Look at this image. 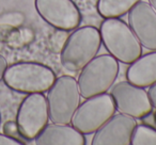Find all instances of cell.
<instances>
[{"label": "cell", "instance_id": "9", "mask_svg": "<svg viewBox=\"0 0 156 145\" xmlns=\"http://www.w3.org/2000/svg\"><path fill=\"white\" fill-rule=\"evenodd\" d=\"M34 7L43 20L58 30H75L81 22L80 10L73 0H34Z\"/></svg>", "mask_w": 156, "mask_h": 145}, {"label": "cell", "instance_id": "15", "mask_svg": "<svg viewBox=\"0 0 156 145\" xmlns=\"http://www.w3.org/2000/svg\"><path fill=\"white\" fill-rule=\"evenodd\" d=\"M130 145H156V128L147 124H137L133 131Z\"/></svg>", "mask_w": 156, "mask_h": 145}, {"label": "cell", "instance_id": "17", "mask_svg": "<svg viewBox=\"0 0 156 145\" xmlns=\"http://www.w3.org/2000/svg\"><path fill=\"white\" fill-rule=\"evenodd\" d=\"M24 143L5 133H0V145H23Z\"/></svg>", "mask_w": 156, "mask_h": 145}, {"label": "cell", "instance_id": "2", "mask_svg": "<svg viewBox=\"0 0 156 145\" xmlns=\"http://www.w3.org/2000/svg\"><path fill=\"white\" fill-rule=\"evenodd\" d=\"M102 45L120 63L129 65L142 54V45L127 22L121 18H105L100 27Z\"/></svg>", "mask_w": 156, "mask_h": 145}, {"label": "cell", "instance_id": "20", "mask_svg": "<svg viewBox=\"0 0 156 145\" xmlns=\"http://www.w3.org/2000/svg\"><path fill=\"white\" fill-rule=\"evenodd\" d=\"M147 2H149L150 5L156 11V0H147Z\"/></svg>", "mask_w": 156, "mask_h": 145}, {"label": "cell", "instance_id": "21", "mask_svg": "<svg viewBox=\"0 0 156 145\" xmlns=\"http://www.w3.org/2000/svg\"><path fill=\"white\" fill-rule=\"evenodd\" d=\"M154 117H155V121H156V110H155V113H154Z\"/></svg>", "mask_w": 156, "mask_h": 145}, {"label": "cell", "instance_id": "22", "mask_svg": "<svg viewBox=\"0 0 156 145\" xmlns=\"http://www.w3.org/2000/svg\"><path fill=\"white\" fill-rule=\"evenodd\" d=\"M0 121H1V115H0Z\"/></svg>", "mask_w": 156, "mask_h": 145}, {"label": "cell", "instance_id": "10", "mask_svg": "<svg viewBox=\"0 0 156 145\" xmlns=\"http://www.w3.org/2000/svg\"><path fill=\"white\" fill-rule=\"evenodd\" d=\"M137 125L136 119L123 113L113 114L94 132L92 145H130L132 134Z\"/></svg>", "mask_w": 156, "mask_h": 145}, {"label": "cell", "instance_id": "18", "mask_svg": "<svg viewBox=\"0 0 156 145\" xmlns=\"http://www.w3.org/2000/svg\"><path fill=\"white\" fill-rule=\"evenodd\" d=\"M8 67V61L2 54H0V81L3 79V76H5V69Z\"/></svg>", "mask_w": 156, "mask_h": 145}, {"label": "cell", "instance_id": "12", "mask_svg": "<svg viewBox=\"0 0 156 145\" xmlns=\"http://www.w3.org/2000/svg\"><path fill=\"white\" fill-rule=\"evenodd\" d=\"M37 145H86L83 133L71 124H47L34 139Z\"/></svg>", "mask_w": 156, "mask_h": 145}, {"label": "cell", "instance_id": "1", "mask_svg": "<svg viewBox=\"0 0 156 145\" xmlns=\"http://www.w3.org/2000/svg\"><path fill=\"white\" fill-rule=\"evenodd\" d=\"M101 46L100 29L94 26L76 28L63 44L60 54L61 65L69 71H80L98 56Z\"/></svg>", "mask_w": 156, "mask_h": 145}, {"label": "cell", "instance_id": "3", "mask_svg": "<svg viewBox=\"0 0 156 145\" xmlns=\"http://www.w3.org/2000/svg\"><path fill=\"white\" fill-rule=\"evenodd\" d=\"M57 79L50 67L37 62H18L7 67L3 81L22 94L45 93Z\"/></svg>", "mask_w": 156, "mask_h": 145}, {"label": "cell", "instance_id": "5", "mask_svg": "<svg viewBox=\"0 0 156 145\" xmlns=\"http://www.w3.org/2000/svg\"><path fill=\"white\" fill-rule=\"evenodd\" d=\"M80 98L77 79L69 75L57 78L46 96L49 121L56 124H71L80 105Z\"/></svg>", "mask_w": 156, "mask_h": 145}, {"label": "cell", "instance_id": "14", "mask_svg": "<svg viewBox=\"0 0 156 145\" xmlns=\"http://www.w3.org/2000/svg\"><path fill=\"white\" fill-rule=\"evenodd\" d=\"M141 0H98L96 10L103 18H121Z\"/></svg>", "mask_w": 156, "mask_h": 145}, {"label": "cell", "instance_id": "4", "mask_svg": "<svg viewBox=\"0 0 156 145\" xmlns=\"http://www.w3.org/2000/svg\"><path fill=\"white\" fill-rule=\"evenodd\" d=\"M120 71L119 61L111 54H101L80 69L77 79L81 97L85 99L106 93L115 85Z\"/></svg>", "mask_w": 156, "mask_h": 145}, {"label": "cell", "instance_id": "19", "mask_svg": "<svg viewBox=\"0 0 156 145\" xmlns=\"http://www.w3.org/2000/svg\"><path fill=\"white\" fill-rule=\"evenodd\" d=\"M149 97L151 99V102L153 105L154 108H156V82L154 85H152L151 87H149Z\"/></svg>", "mask_w": 156, "mask_h": 145}, {"label": "cell", "instance_id": "16", "mask_svg": "<svg viewBox=\"0 0 156 145\" xmlns=\"http://www.w3.org/2000/svg\"><path fill=\"white\" fill-rule=\"evenodd\" d=\"M3 131H5V134L12 136V138L17 139L18 141H20V142H23L25 144V140L22 138V136H20L16 122H12V121L7 122V123L5 124V126H3Z\"/></svg>", "mask_w": 156, "mask_h": 145}, {"label": "cell", "instance_id": "7", "mask_svg": "<svg viewBox=\"0 0 156 145\" xmlns=\"http://www.w3.org/2000/svg\"><path fill=\"white\" fill-rule=\"evenodd\" d=\"M49 122L47 99L44 93L28 94L20 105L16 124L24 140L32 141Z\"/></svg>", "mask_w": 156, "mask_h": 145}, {"label": "cell", "instance_id": "13", "mask_svg": "<svg viewBox=\"0 0 156 145\" xmlns=\"http://www.w3.org/2000/svg\"><path fill=\"white\" fill-rule=\"evenodd\" d=\"M126 80L144 89L156 82V50L141 54L130 63L126 71Z\"/></svg>", "mask_w": 156, "mask_h": 145}, {"label": "cell", "instance_id": "11", "mask_svg": "<svg viewBox=\"0 0 156 145\" xmlns=\"http://www.w3.org/2000/svg\"><path fill=\"white\" fill-rule=\"evenodd\" d=\"M128 26L142 47L156 50V11L149 2L139 1L127 13Z\"/></svg>", "mask_w": 156, "mask_h": 145}, {"label": "cell", "instance_id": "8", "mask_svg": "<svg viewBox=\"0 0 156 145\" xmlns=\"http://www.w3.org/2000/svg\"><path fill=\"white\" fill-rule=\"evenodd\" d=\"M115 109L136 119H141L150 115L153 111V105L144 88L137 87L128 81H120L111 87Z\"/></svg>", "mask_w": 156, "mask_h": 145}, {"label": "cell", "instance_id": "6", "mask_svg": "<svg viewBox=\"0 0 156 145\" xmlns=\"http://www.w3.org/2000/svg\"><path fill=\"white\" fill-rule=\"evenodd\" d=\"M115 105L110 93L87 98L80 102L71 125L83 134H92L101 128L115 113Z\"/></svg>", "mask_w": 156, "mask_h": 145}]
</instances>
